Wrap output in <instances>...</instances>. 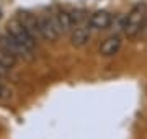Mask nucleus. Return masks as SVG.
Returning a JSON list of instances; mask_svg holds the SVG:
<instances>
[{"instance_id": "7ed1b4c3", "label": "nucleus", "mask_w": 147, "mask_h": 139, "mask_svg": "<svg viewBox=\"0 0 147 139\" xmlns=\"http://www.w3.org/2000/svg\"><path fill=\"white\" fill-rule=\"evenodd\" d=\"M38 25H39V34L42 39H47V41L59 39L61 30L57 26L56 16H41V18H38Z\"/></svg>"}, {"instance_id": "0eeeda50", "label": "nucleus", "mask_w": 147, "mask_h": 139, "mask_svg": "<svg viewBox=\"0 0 147 139\" xmlns=\"http://www.w3.org/2000/svg\"><path fill=\"white\" fill-rule=\"evenodd\" d=\"M121 44H123L121 38L118 34H111V36H108L100 44V54L103 57H113V56H116V54L119 53Z\"/></svg>"}, {"instance_id": "423d86ee", "label": "nucleus", "mask_w": 147, "mask_h": 139, "mask_svg": "<svg viewBox=\"0 0 147 139\" xmlns=\"http://www.w3.org/2000/svg\"><path fill=\"white\" fill-rule=\"evenodd\" d=\"M111 13L106 10H96L95 13H92V16L88 18V25L92 26L93 31H103L111 25Z\"/></svg>"}, {"instance_id": "1a4fd4ad", "label": "nucleus", "mask_w": 147, "mask_h": 139, "mask_svg": "<svg viewBox=\"0 0 147 139\" xmlns=\"http://www.w3.org/2000/svg\"><path fill=\"white\" fill-rule=\"evenodd\" d=\"M56 22H57V26L61 30V34L72 31L74 28H75L72 16H70V11H61V13H57L56 15Z\"/></svg>"}, {"instance_id": "f257e3e1", "label": "nucleus", "mask_w": 147, "mask_h": 139, "mask_svg": "<svg viewBox=\"0 0 147 139\" xmlns=\"http://www.w3.org/2000/svg\"><path fill=\"white\" fill-rule=\"evenodd\" d=\"M146 22H147V5L146 3H137L129 10V13L124 18L123 31L129 39H134L144 31Z\"/></svg>"}, {"instance_id": "9d476101", "label": "nucleus", "mask_w": 147, "mask_h": 139, "mask_svg": "<svg viewBox=\"0 0 147 139\" xmlns=\"http://www.w3.org/2000/svg\"><path fill=\"white\" fill-rule=\"evenodd\" d=\"M15 62H16V57L15 56H11L10 53H7L3 48H0V64H3V65H7V67H13L15 65Z\"/></svg>"}, {"instance_id": "20e7f679", "label": "nucleus", "mask_w": 147, "mask_h": 139, "mask_svg": "<svg viewBox=\"0 0 147 139\" xmlns=\"http://www.w3.org/2000/svg\"><path fill=\"white\" fill-rule=\"evenodd\" d=\"M7 31L10 33L11 36H15L20 43H23L25 46H28L30 49H34V46H36V39L28 33V30L21 25L18 18H16V20H11V22L7 25Z\"/></svg>"}, {"instance_id": "f8f14e48", "label": "nucleus", "mask_w": 147, "mask_h": 139, "mask_svg": "<svg viewBox=\"0 0 147 139\" xmlns=\"http://www.w3.org/2000/svg\"><path fill=\"white\" fill-rule=\"evenodd\" d=\"M8 72H10V67L0 64V79H5L7 75H8Z\"/></svg>"}, {"instance_id": "6e6552de", "label": "nucleus", "mask_w": 147, "mask_h": 139, "mask_svg": "<svg viewBox=\"0 0 147 139\" xmlns=\"http://www.w3.org/2000/svg\"><path fill=\"white\" fill-rule=\"evenodd\" d=\"M18 20H20V23L26 28L28 33H30L34 39L41 38V34H39V25H38L36 16H33L31 13H26V11H25V13H20V15H18Z\"/></svg>"}, {"instance_id": "9b49d317", "label": "nucleus", "mask_w": 147, "mask_h": 139, "mask_svg": "<svg viewBox=\"0 0 147 139\" xmlns=\"http://www.w3.org/2000/svg\"><path fill=\"white\" fill-rule=\"evenodd\" d=\"M8 96H10V90H8L5 85L0 84V100H5V98H8Z\"/></svg>"}, {"instance_id": "39448f33", "label": "nucleus", "mask_w": 147, "mask_h": 139, "mask_svg": "<svg viewBox=\"0 0 147 139\" xmlns=\"http://www.w3.org/2000/svg\"><path fill=\"white\" fill-rule=\"evenodd\" d=\"M92 31H93V30H92V26L88 25V22L82 23L79 26H75L72 30V34H70V44L75 46V48L85 46V44L88 43L90 36H92Z\"/></svg>"}, {"instance_id": "f03ea898", "label": "nucleus", "mask_w": 147, "mask_h": 139, "mask_svg": "<svg viewBox=\"0 0 147 139\" xmlns=\"http://www.w3.org/2000/svg\"><path fill=\"white\" fill-rule=\"evenodd\" d=\"M0 48H3L7 53H10L15 57L21 59H30L33 56V49H30L28 46H25L23 43H20L15 36H11L7 31L5 34H0Z\"/></svg>"}]
</instances>
